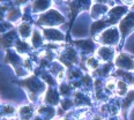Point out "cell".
Segmentation results:
<instances>
[{
	"mask_svg": "<svg viewBox=\"0 0 134 120\" xmlns=\"http://www.w3.org/2000/svg\"><path fill=\"white\" fill-rule=\"evenodd\" d=\"M45 36L49 39H64V36L59 31H55V30H47V31H45Z\"/></svg>",
	"mask_w": 134,
	"mask_h": 120,
	"instance_id": "5",
	"label": "cell"
},
{
	"mask_svg": "<svg viewBox=\"0 0 134 120\" xmlns=\"http://www.w3.org/2000/svg\"><path fill=\"white\" fill-rule=\"evenodd\" d=\"M118 39H119V35L116 29L108 30L102 36V41L104 44H117Z\"/></svg>",
	"mask_w": 134,
	"mask_h": 120,
	"instance_id": "3",
	"label": "cell"
},
{
	"mask_svg": "<svg viewBox=\"0 0 134 120\" xmlns=\"http://www.w3.org/2000/svg\"><path fill=\"white\" fill-rule=\"evenodd\" d=\"M119 27H120V31L122 33V36H124V37L127 36L131 30L134 29V13L127 15L126 18L121 21V23Z\"/></svg>",
	"mask_w": 134,
	"mask_h": 120,
	"instance_id": "1",
	"label": "cell"
},
{
	"mask_svg": "<svg viewBox=\"0 0 134 120\" xmlns=\"http://www.w3.org/2000/svg\"><path fill=\"white\" fill-rule=\"evenodd\" d=\"M98 54L102 57V59L103 60H105V61H108V60H110L111 58L113 57V51L111 49H107V47H103V49H100L99 51H98Z\"/></svg>",
	"mask_w": 134,
	"mask_h": 120,
	"instance_id": "4",
	"label": "cell"
},
{
	"mask_svg": "<svg viewBox=\"0 0 134 120\" xmlns=\"http://www.w3.org/2000/svg\"><path fill=\"white\" fill-rule=\"evenodd\" d=\"M116 64L119 68L126 69V71H131V69L134 68V61L126 54H119Z\"/></svg>",
	"mask_w": 134,
	"mask_h": 120,
	"instance_id": "2",
	"label": "cell"
}]
</instances>
